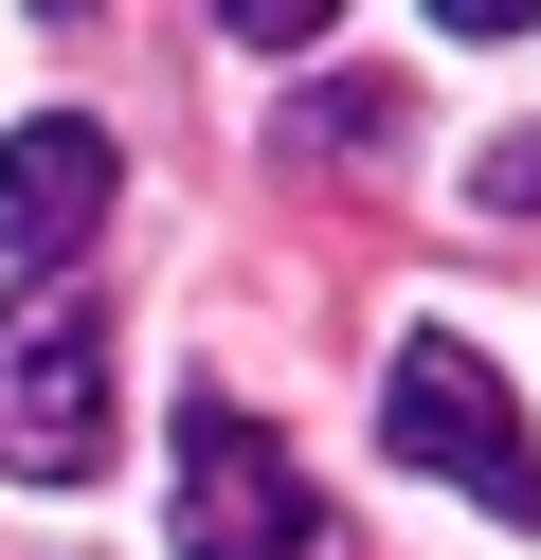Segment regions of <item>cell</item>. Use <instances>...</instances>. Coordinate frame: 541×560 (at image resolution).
<instances>
[{"instance_id":"7a4b0ae2","label":"cell","mask_w":541,"mask_h":560,"mask_svg":"<svg viewBox=\"0 0 541 560\" xmlns=\"http://www.w3.org/2000/svg\"><path fill=\"white\" fill-rule=\"evenodd\" d=\"M180 560H343L325 488L289 470V434H252L235 398L180 416Z\"/></svg>"},{"instance_id":"6da1fadb","label":"cell","mask_w":541,"mask_h":560,"mask_svg":"<svg viewBox=\"0 0 541 560\" xmlns=\"http://www.w3.org/2000/svg\"><path fill=\"white\" fill-rule=\"evenodd\" d=\"M0 470L19 488H91L108 470V307L91 290L0 307Z\"/></svg>"},{"instance_id":"3957f363","label":"cell","mask_w":541,"mask_h":560,"mask_svg":"<svg viewBox=\"0 0 541 560\" xmlns=\"http://www.w3.org/2000/svg\"><path fill=\"white\" fill-rule=\"evenodd\" d=\"M379 416H397V470H451V488H469L487 524H541V452H524V416H505V380L469 362L451 326H433V343H397Z\"/></svg>"},{"instance_id":"277c9868","label":"cell","mask_w":541,"mask_h":560,"mask_svg":"<svg viewBox=\"0 0 541 560\" xmlns=\"http://www.w3.org/2000/svg\"><path fill=\"white\" fill-rule=\"evenodd\" d=\"M108 182H127V163H108L91 109L0 127V254H19V271H72V254H91V218H108Z\"/></svg>"}]
</instances>
